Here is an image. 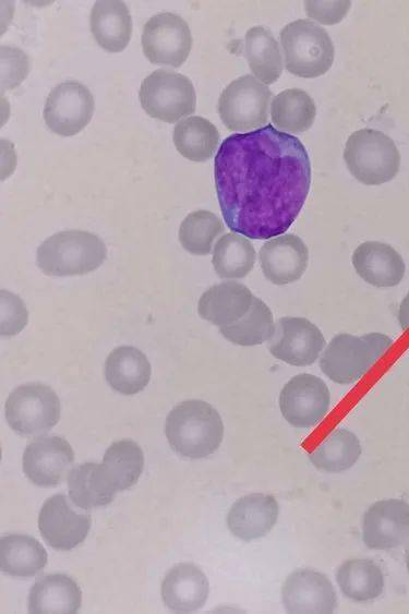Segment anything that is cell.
Listing matches in <instances>:
<instances>
[{
  "label": "cell",
  "instance_id": "20",
  "mask_svg": "<svg viewBox=\"0 0 409 614\" xmlns=\"http://www.w3.org/2000/svg\"><path fill=\"white\" fill-rule=\"evenodd\" d=\"M352 265L365 282L378 288L397 286L406 272L401 255L389 244L378 241H366L357 246Z\"/></svg>",
  "mask_w": 409,
  "mask_h": 614
},
{
  "label": "cell",
  "instance_id": "4",
  "mask_svg": "<svg viewBox=\"0 0 409 614\" xmlns=\"http://www.w3.org/2000/svg\"><path fill=\"white\" fill-rule=\"evenodd\" d=\"M393 340L385 334L336 335L322 352L320 368L337 384H353L389 349Z\"/></svg>",
  "mask_w": 409,
  "mask_h": 614
},
{
  "label": "cell",
  "instance_id": "35",
  "mask_svg": "<svg viewBox=\"0 0 409 614\" xmlns=\"http://www.w3.org/2000/svg\"><path fill=\"white\" fill-rule=\"evenodd\" d=\"M275 328L270 309L254 297L249 311L237 322L219 327L221 335L239 346H256L268 341Z\"/></svg>",
  "mask_w": 409,
  "mask_h": 614
},
{
  "label": "cell",
  "instance_id": "41",
  "mask_svg": "<svg viewBox=\"0 0 409 614\" xmlns=\"http://www.w3.org/2000/svg\"><path fill=\"white\" fill-rule=\"evenodd\" d=\"M406 566H407V569L409 571V550L407 551V554H406Z\"/></svg>",
  "mask_w": 409,
  "mask_h": 614
},
{
  "label": "cell",
  "instance_id": "26",
  "mask_svg": "<svg viewBox=\"0 0 409 614\" xmlns=\"http://www.w3.org/2000/svg\"><path fill=\"white\" fill-rule=\"evenodd\" d=\"M68 487L72 503L82 509L106 506L118 492L103 463L95 462L73 467L68 475Z\"/></svg>",
  "mask_w": 409,
  "mask_h": 614
},
{
  "label": "cell",
  "instance_id": "25",
  "mask_svg": "<svg viewBox=\"0 0 409 614\" xmlns=\"http://www.w3.org/2000/svg\"><path fill=\"white\" fill-rule=\"evenodd\" d=\"M29 613H75L82 604L79 585L64 574L46 575L28 593Z\"/></svg>",
  "mask_w": 409,
  "mask_h": 614
},
{
  "label": "cell",
  "instance_id": "29",
  "mask_svg": "<svg viewBox=\"0 0 409 614\" xmlns=\"http://www.w3.org/2000/svg\"><path fill=\"white\" fill-rule=\"evenodd\" d=\"M244 52L253 74L262 83L272 84L282 72V60L277 40L269 29L253 26L244 37Z\"/></svg>",
  "mask_w": 409,
  "mask_h": 614
},
{
  "label": "cell",
  "instance_id": "3",
  "mask_svg": "<svg viewBox=\"0 0 409 614\" xmlns=\"http://www.w3.org/2000/svg\"><path fill=\"white\" fill-rule=\"evenodd\" d=\"M107 257V248L96 234L83 230L57 232L40 243L36 262L49 276H75L98 268Z\"/></svg>",
  "mask_w": 409,
  "mask_h": 614
},
{
  "label": "cell",
  "instance_id": "32",
  "mask_svg": "<svg viewBox=\"0 0 409 614\" xmlns=\"http://www.w3.org/2000/svg\"><path fill=\"white\" fill-rule=\"evenodd\" d=\"M315 115L314 100L299 88L282 91L274 97L270 106L272 121L282 132H305L312 127Z\"/></svg>",
  "mask_w": 409,
  "mask_h": 614
},
{
  "label": "cell",
  "instance_id": "6",
  "mask_svg": "<svg viewBox=\"0 0 409 614\" xmlns=\"http://www.w3.org/2000/svg\"><path fill=\"white\" fill-rule=\"evenodd\" d=\"M285 67L300 77L325 74L334 61V45L328 33L311 20L300 19L280 32Z\"/></svg>",
  "mask_w": 409,
  "mask_h": 614
},
{
  "label": "cell",
  "instance_id": "5",
  "mask_svg": "<svg viewBox=\"0 0 409 614\" xmlns=\"http://www.w3.org/2000/svg\"><path fill=\"white\" fill-rule=\"evenodd\" d=\"M344 159L350 173L365 185H380L394 179L400 167L395 142L374 129H361L347 140Z\"/></svg>",
  "mask_w": 409,
  "mask_h": 614
},
{
  "label": "cell",
  "instance_id": "19",
  "mask_svg": "<svg viewBox=\"0 0 409 614\" xmlns=\"http://www.w3.org/2000/svg\"><path fill=\"white\" fill-rule=\"evenodd\" d=\"M278 514L279 506L273 495L252 493L232 504L227 515V526L234 537L252 541L273 529Z\"/></svg>",
  "mask_w": 409,
  "mask_h": 614
},
{
  "label": "cell",
  "instance_id": "11",
  "mask_svg": "<svg viewBox=\"0 0 409 614\" xmlns=\"http://www.w3.org/2000/svg\"><path fill=\"white\" fill-rule=\"evenodd\" d=\"M278 402L288 423L298 429H309L327 413L330 394L323 380L313 374L301 373L284 385Z\"/></svg>",
  "mask_w": 409,
  "mask_h": 614
},
{
  "label": "cell",
  "instance_id": "2",
  "mask_svg": "<svg viewBox=\"0 0 409 614\" xmlns=\"http://www.w3.org/2000/svg\"><path fill=\"white\" fill-rule=\"evenodd\" d=\"M165 434L170 447L190 459L215 453L224 437L218 411L208 402L190 399L177 405L166 418Z\"/></svg>",
  "mask_w": 409,
  "mask_h": 614
},
{
  "label": "cell",
  "instance_id": "31",
  "mask_svg": "<svg viewBox=\"0 0 409 614\" xmlns=\"http://www.w3.org/2000/svg\"><path fill=\"white\" fill-rule=\"evenodd\" d=\"M361 455V444L354 433L337 429L310 453L312 465L325 472L338 473L350 469Z\"/></svg>",
  "mask_w": 409,
  "mask_h": 614
},
{
  "label": "cell",
  "instance_id": "14",
  "mask_svg": "<svg viewBox=\"0 0 409 614\" xmlns=\"http://www.w3.org/2000/svg\"><path fill=\"white\" fill-rule=\"evenodd\" d=\"M91 525V515L77 513L62 494L47 498L38 515L41 537L51 547L59 551L72 550L82 543Z\"/></svg>",
  "mask_w": 409,
  "mask_h": 614
},
{
  "label": "cell",
  "instance_id": "39",
  "mask_svg": "<svg viewBox=\"0 0 409 614\" xmlns=\"http://www.w3.org/2000/svg\"><path fill=\"white\" fill-rule=\"evenodd\" d=\"M351 2L346 1H304L306 14L321 24L339 23L347 14Z\"/></svg>",
  "mask_w": 409,
  "mask_h": 614
},
{
  "label": "cell",
  "instance_id": "16",
  "mask_svg": "<svg viewBox=\"0 0 409 614\" xmlns=\"http://www.w3.org/2000/svg\"><path fill=\"white\" fill-rule=\"evenodd\" d=\"M74 461L71 445L60 436H39L23 454V471L36 485L50 487L61 483Z\"/></svg>",
  "mask_w": 409,
  "mask_h": 614
},
{
  "label": "cell",
  "instance_id": "34",
  "mask_svg": "<svg viewBox=\"0 0 409 614\" xmlns=\"http://www.w3.org/2000/svg\"><path fill=\"white\" fill-rule=\"evenodd\" d=\"M103 466L117 491H124L137 482L144 468V454L131 440L117 441L105 452Z\"/></svg>",
  "mask_w": 409,
  "mask_h": 614
},
{
  "label": "cell",
  "instance_id": "24",
  "mask_svg": "<svg viewBox=\"0 0 409 614\" xmlns=\"http://www.w3.org/2000/svg\"><path fill=\"white\" fill-rule=\"evenodd\" d=\"M152 374L146 356L131 346L113 349L105 362V377L116 392L134 395L147 386Z\"/></svg>",
  "mask_w": 409,
  "mask_h": 614
},
{
  "label": "cell",
  "instance_id": "22",
  "mask_svg": "<svg viewBox=\"0 0 409 614\" xmlns=\"http://www.w3.org/2000/svg\"><path fill=\"white\" fill-rule=\"evenodd\" d=\"M254 296L243 284L224 281L208 288L197 303L199 315L219 327L241 318L250 309Z\"/></svg>",
  "mask_w": 409,
  "mask_h": 614
},
{
  "label": "cell",
  "instance_id": "23",
  "mask_svg": "<svg viewBox=\"0 0 409 614\" xmlns=\"http://www.w3.org/2000/svg\"><path fill=\"white\" fill-rule=\"evenodd\" d=\"M89 25L97 44L109 52L122 51L132 35V17L122 1H96L91 11Z\"/></svg>",
  "mask_w": 409,
  "mask_h": 614
},
{
  "label": "cell",
  "instance_id": "15",
  "mask_svg": "<svg viewBox=\"0 0 409 614\" xmlns=\"http://www.w3.org/2000/svg\"><path fill=\"white\" fill-rule=\"evenodd\" d=\"M362 540L373 550H390L409 541V504L398 498L373 503L363 515Z\"/></svg>",
  "mask_w": 409,
  "mask_h": 614
},
{
  "label": "cell",
  "instance_id": "33",
  "mask_svg": "<svg viewBox=\"0 0 409 614\" xmlns=\"http://www.w3.org/2000/svg\"><path fill=\"white\" fill-rule=\"evenodd\" d=\"M255 255V249L246 237L229 232L216 242L212 263L220 278H243L252 270Z\"/></svg>",
  "mask_w": 409,
  "mask_h": 614
},
{
  "label": "cell",
  "instance_id": "37",
  "mask_svg": "<svg viewBox=\"0 0 409 614\" xmlns=\"http://www.w3.org/2000/svg\"><path fill=\"white\" fill-rule=\"evenodd\" d=\"M1 91L17 87L29 72L28 56L20 48L1 46Z\"/></svg>",
  "mask_w": 409,
  "mask_h": 614
},
{
  "label": "cell",
  "instance_id": "27",
  "mask_svg": "<svg viewBox=\"0 0 409 614\" xmlns=\"http://www.w3.org/2000/svg\"><path fill=\"white\" fill-rule=\"evenodd\" d=\"M47 552L41 543L27 534H8L0 542L1 570L12 577L31 578L47 564Z\"/></svg>",
  "mask_w": 409,
  "mask_h": 614
},
{
  "label": "cell",
  "instance_id": "18",
  "mask_svg": "<svg viewBox=\"0 0 409 614\" xmlns=\"http://www.w3.org/2000/svg\"><path fill=\"white\" fill-rule=\"evenodd\" d=\"M262 272L275 285H288L301 278L308 267L309 250L302 239L293 233L274 237L258 253Z\"/></svg>",
  "mask_w": 409,
  "mask_h": 614
},
{
  "label": "cell",
  "instance_id": "28",
  "mask_svg": "<svg viewBox=\"0 0 409 614\" xmlns=\"http://www.w3.org/2000/svg\"><path fill=\"white\" fill-rule=\"evenodd\" d=\"M341 592L357 602H368L380 597L384 589L381 567L366 558H352L342 563L336 571Z\"/></svg>",
  "mask_w": 409,
  "mask_h": 614
},
{
  "label": "cell",
  "instance_id": "30",
  "mask_svg": "<svg viewBox=\"0 0 409 614\" xmlns=\"http://www.w3.org/2000/svg\"><path fill=\"white\" fill-rule=\"evenodd\" d=\"M177 151L192 161H206L217 149L219 133L207 119L199 116L179 121L172 135Z\"/></svg>",
  "mask_w": 409,
  "mask_h": 614
},
{
  "label": "cell",
  "instance_id": "40",
  "mask_svg": "<svg viewBox=\"0 0 409 614\" xmlns=\"http://www.w3.org/2000/svg\"><path fill=\"white\" fill-rule=\"evenodd\" d=\"M398 322L404 332H409V291L399 305Z\"/></svg>",
  "mask_w": 409,
  "mask_h": 614
},
{
  "label": "cell",
  "instance_id": "9",
  "mask_svg": "<svg viewBox=\"0 0 409 614\" xmlns=\"http://www.w3.org/2000/svg\"><path fill=\"white\" fill-rule=\"evenodd\" d=\"M60 418V400L55 390L41 383L17 386L5 402V419L20 435L34 436L51 430Z\"/></svg>",
  "mask_w": 409,
  "mask_h": 614
},
{
  "label": "cell",
  "instance_id": "17",
  "mask_svg": "<svg viewBox=\"0 0 409 614\" xmlns=\"http://www.w3.org/2000/svg\"><path fill=\"white\" fill-rule=\"evenodd\" d=\"M281 600L288 613H333L337 607L330 580L310 568L297 569L286 578Z\"/></svg>",
  "mask_w": 409,
  "mask_h": 614
},
{
  "label": "cell",
  "instance_id": "21",
  "mask_svg": "<svg viewBox=\"0 0 409 614\" xmlns=\"http://www.w3.org/2000/svg\"><path fill=\"white\" fill-rule=\"evenodd\" d=\"M208 592L209 585L205 574L190 563L173 566L161 582L163 601L173 612L200 610L205 604Z\"/></svg>",
  "mask_w": 409,
  "mask_h": 614
},
{
  "label": "cell",
  "instance_id": "12",
  "mask_svg": "<svg viewBox=\"0 0 409 614\" xmlns=\"http://www.w3.org/2000/svg\"><path fill=\"white\" fill-rule=\"evenodd\" d=\"M91 91L77 81H64L53 87L44 107V120L49 130L72 136L84 129L94 112Z\"/></svg>",
  "mask_w": 409,
  "mask_h": 614
},
{
  "label": "cell",
  "instance_id": "38",
  "mask_svg": "<svg viewBox=\"0 0 409 614\" xmlns=\"http://www.w3.org/2000/svg\"><path fill=\"white\" fill-rule=\"evenodd\" d=\"M27 310L20 297L1 290V335L12 336L26 325Z\"/></svg>",
  "mask_w": 409,
  "mask_h": 614
},
{
  "label": "cell",
  "instance_id": "10",
  "mask_svg": "<svg viewBox=\"0 0 409 614\" xmlns=\"http://www.w3.org/2000/svg\"><path fill=\"white\" fill-rule=\"evenodd\" d=\"M191 47L190 27L178 14L158 13L143 27V52L154 64L179 68L187 60Z\"/></svg>",
  "mask_w": 409,
  "mask_h": 614
},
{
  "label": "cell",
  "instance_id": "13",
  "mask_svg": "<svg viewBox=\"0 0 409 614\" xmlns=\"http://www.w3.org/2000/svg\"><path fill=\"white\" fill-rule=\"evenodd\" d=\"M324 345L325 338L315 324L304 317L284 316L275 323L268 350L285 363L305 366L315 362Z\"/></svg>",
  "mask_w": 409,
  "mask_h": 614
},
{
  "label": "cell",
  "instance_id": "7",
  "mask_svg": "<svg viewBox=\"0 0 409 614\" xmlns=\"http://www.w3.org/2000/svg\"><path fill=\"white\" fill-rule=\"evenodd\" d=\"M272 92L251 74L233 80L220 94L218 113L230 131L250 132L267 123Z\"/></svg>",
  "mask_w": 409,
  "mask_h": 614
},
{
  "label": "cell",
  "instance_id": "8",
  "mask_svg": "<svg viewBox=\"0 0 409 614\" xmlns=\"http://www.w3.org/2000/svg\"><path fill=\"white\" fill-rule=\"evenodd\" d=\"M142 108L152 118L173 123L195 111L196 94L189 77L159 69L147 75L139 92Z\"/></svg>",
  "mask_w": 409,
  "mask_h": 614
},
{
  "label": "cell",
  "instance_id": "36",
  "mask_svg": "<svg viewBox=\"0 0 409 614\" xmlns=\"http://www.w3.org/2000/svg\"><path fill=\"white\" fill-rule=\"evenodd\" d=\"M224 230L222 221L214 213L200 209L190 213L182 220L179 228V241L188 252L206 255Z\"/></svg>",
  "mask_w": 409,
  "mask_h": 614
},
{
  "label": "cell",
  "instance_id": "1",
  "mask_svg": "<svg viewBox=\"0 0 409 614\" xmlns=\"http://www.w3.org/2000/svg\"><path fill=\"white\" fill-rule=\"evenodd\" d=\"M215 186L229 229L272 239L297 219L310 190L311 164L301 141L272 124L226 137L215 156Z\"/></svg>",
  "mask_w": 409,
  "mask_h": 614
}]
</instances>
